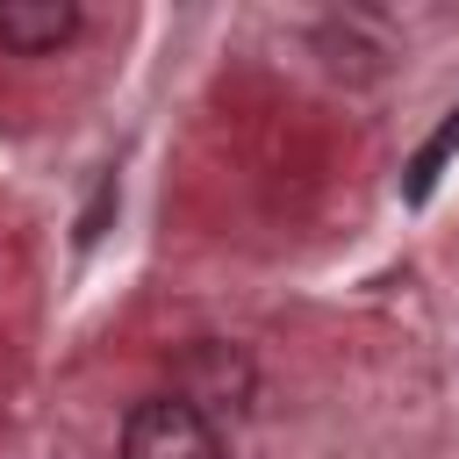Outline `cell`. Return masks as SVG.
<instances>
[{
	"label": "cell",
	"instance_id": "6da1fadb",
	"mask_svg": "<svg viewBox=\"0 0 459 459\" xmlns=\"http://www.w3.org/2000/svg\"><path fill=\"white\" fill-rule=\"evenodd\" d=\"M122 459H230L222 452V423L208 409H194L186 394H143L122 416Z\"/></svg>",
	"mask_w": 459,
	"mask_h": 459
},
{
	"label": "cell",
	"instance_id": "7a4b0ae2",
	"mask_svg": "<svg viewBox=\"0 0 459 459\" xmlns=\"http://www.w3.org/2000/svg\"><path fill=\"white\" fill-rule=\"evenodd\" d=\"M179 387L172 394H186L194 409H244L251 402V387H258V373H251V359L237 351V344H186V359H179V373H172Z\"/></svg>",
	"mask_w": 459,
	"mask_h": 459
},
{
	"label": "cell",
	"instance_id": "3957f363",
	"mask_svg": "<svg viewBox=\"0 0 459 459\" xmlns=\"http://www.w3.org/2000/svg\"><path fill=\"white\" fill-rule=\"evenodd\" d=\"M79 36V7L72 0H0V50L14 57H50Z\"/></svg>",
	"mask_w": 459,
	"mask_h": 459
},
{
	"label": "cell",
	"instance_id": "277c9868",
	"mask_svg": "<svg viewBox=\"0 0 459 459\" xmlns=\"http://www.w3.org/2000/svg\"><path fill=\"white\" fill-rule=\"evenodd\" d=\"M452 151H459V108H452V115L437 122V136H430V143L409 158V179H402V194H409V201H430V186H437V172H445V158H452Z\"/></svg>",
	"mask_w": 459,
	"mask_h": 459
}]
</instances>
